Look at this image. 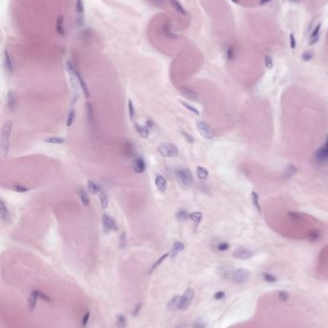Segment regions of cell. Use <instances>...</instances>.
<instances>
[{"label":"cell","mask_w":328,"mask_h":328,"mask_svg":"<svg viewBox=\"0 0 328 328\" xmlns=\"http://www.w3.org/2000/svg\"><path fill=\"white\" fill-rule=\"evenodd\" d=\"M13 122L6 121L2 127L1 131V137H0V148H1V154L4 157H7L10 150V137L12 132Z\"/></svg>","instance_id":"obj_1"},{"label":"cell","mask_w":328,"mask_h":328,"mask_svg":"<svg viewBox=\"0 0 328 328\" xmlns=\"http://www.w3.org/2000/svg\"><path fill=\"white\" fill-rule=\"evenodd\" d=\"M175 176L180 185L189 189L194 185V177L187 168H179L175 171Z\"/></svg>","instance_id":"obj_2"},{"label":"cell","mask_w":328,"mask_h":328,"mask_svg":"<svg viewBox=\"0 0 328 328\" xmlns=\"http://www.w3.org/2000/svg\"><path fill=\"white\" fill-rule=\"evenodd\" d=\"M157 151L164 157H175L179 155L177 146L173 143H162L157 147Z\"/></svg>","instance_id":"obj_3"},{"label":"cell","mask_w":328,"mask_h":328,"mask_svg":"<svg viewBox=\"0 0 328 328\" xmlns=\"http://www.w3.org/2000/svg\"><path fill=\"white\" fill-rule=\"evenodd\" d=\"M315 160L319 164L328 163V135L325 139V143L316 151Z\"/></svg>","instance_id":"obj_4"},{"label":"cell","mask_w":328,"mask_h":328,"mask_svg":"<svg viewBox=\"0 0 328 328\" xmlns=\"http://www.w3.org/2000/svg\"><path fill=\"white\" fill-rule=\"evenodd\" d=\"M195 298V290L191 288H188L185 293L180 298L179 303V310H187L191 305Z\"/></svg>","instance_id":"obj_5"},{"label":"cell","mask_w":328,"mask_h":328,"mask_svg":"<svg viewBox=\"0 0 328 328\" xmlns=\"http://www.w3.org/2000/svg\"><path fill=\"white\" fill-rule=\"evenodd\" d=\"M249 275H250V274H249V271H248L247 270L240 268V269H237V270L232 271V273H231V279L237 284H242V283H244V282H246L248 280V278H249Z\"/></svg>","instance_id":"obj_6"},{"label":"cell","mask_w":328,"mask_h":328,"mask_svg":"<svg viewBox=\"0 0 328 328\" xmlns=\"http://www.w3.org/2000/svg\"><path fill=\"white\" fill-rule=\"evenodd\" d=\"M102 229L105 234H109L113 230L117 229V223L110 214L104 213L102 215Z\"/></svg>","instance_id":"obj_7"},{"label":"cell","mask_w":328,"mask_h":328,"mask_svg":"<svg viewBox=\"0 0 328 328\" xmlns=\"http://www.w3.org/2000/svg\"><path fill=\"white\" fill-rule=\"evenodd\" d=\"M196 127H197V131L200 133V135L205 139H212L214 137V132L212 130V128L208 125L207 123L203 122V121H197L196 123Z\"/></svg>","instance_id":"obj_8"},{"label":"cell","mask_w":328,"mask_h":328,"mask_svg":"<svg viewBox=\"0 0 328 328\" xmlns=\"http://www.w3.org/2000/svg\"><path fill=\"white\" fill-rule=\"evenodd\" d=\"M253 256V252L245 247H239L233 252V257L240 260H246Z\"/></svg>","instance_id":"obj_9"},{"label":"cell","mask_w":328,"mask_h":328,"mask_svg":"<svg viewBox=\"0 0 328 328\" xmlns=\"http://www.w3.org/2000/svg\"><path fill=\"white\" fill-rule=\"evenodd\" d=\"M145 168H146V164L142 157L139 156L134 158L132 161V169L135 173H138V174L143 173L145 171Z\"/></svg>","instance_id":"obj_10"},{"label":"cell","mask_w":328,"mask_h":328,"mask_svg":"<svg viewBox=\"0 0 328 328\" xmlns=\"http://www.w3.org/2000/svg\"><path fill=\"white\" fill-rule=\"evenodd\" d=\"M3 59H4V65L5 68L9 73H13L15 70V64H14V61H13V57L11 55L10 51L6 48L4 50V55H3Z\"/></svg>","instance_id":"obj_11"},{"label":"cell","mask_w":328,"mask_h":328,"mask_svg":"<svg viewBox=\"0 0 328 328\" xmlns=\"http://www.w3.org/2000/svg\"><path fill=\"white\" fill-rule=\"evenodd\" d=\"M180 91L182 92V94L190 99V100H193V101H195L198 99V93L195 91V90L194 88H191L190 86H181L180 87Z\"/></svg>","instance_id":"obj_12"},{"label":"cell","mask_w":328,"mask_h":328,"mask_svg":"<svg viewBox=\"0 0 328 328\" xmlns=\"http://www.w3.org/2000/svg\"><path fill=\"white\" fill-rule=\"evenodd\" d=\"M155 184H156L157 189L159 190L160 192H162V193H164V192L166 190V187H167L166 179L162 175H157L156 176V178H155Z\"/></svg>","instance_id":"obj_13"},{"label":"cell","mask_w":328,"mask_h":328,"mask_svg":"<svg viewBox=\"0 0 328 328\" xmlns=\"http://www.w3.org/2000/svg\"><path fill=\"white\" fill-rule=\"evenodd\" d=\"M7 106L10 110H14L17 107V95L14 90H9L7 94Z\"/></svg>","instance_id":"obj_14"},{"label":"cell","mask_w":328,"mask_h":328,"mask_svg":"<svg viewBox=\"0 0 328 328\" xmlns=\"http://www.w3.org/2000/svg\"><path fill=\"white\" fill-rule=\"evenodd\" d=\"M184 248H185V245H184L182 242L175 241V242L173 243V245H172V247H171V252H169V255H171L172 258H174V257H176L181 252L184 251Z\"/></svg>","instance_id":"obj_15"},{"label":"cell","mask_w":328,"mask_h":328,"mask_svg":"<svg viewBox=\"0 0 328 328\" xmlns=\"http://www.w3.org/2000/svg\"><path fill=\"white\" fill-rule=\"evenodd\" d=\"M76 193L77 195L79 196V198H80L83 206H89V195L87 194V192L85 191V189L81 186H79L77 189H76Z\"/></svg>","instance_id":"obj_16"},{"label":"cell","mask_w":328,"mask_h":328,"mask_svg":"<svg viewBox=\"0 0 328 328\" xmlns=\"http://www.w3.org/2000/svg\"><path fill=\"white\" fill-rule=\"evenodd\" d=\"M77 79H78V82H79V85H80V88H81V90L83 91L85 97H86L87 99H89V95H90V94H89V87H88V85H87V84H86V82H85V80H84L83 76L80 74V72H79V71H77Z\"/></svg>","instance_id":"obj_17"},{"label":"cell","mask_w":328,"mask_h":328,"mask_svg":"<svg viewBox=\"0 0 328 328\" xmlns=\"http://www.w3.org/2000/svg\"><path fill=\"white\" fill-rule=\"evenodd\" d=\"M38 298H39L38 292H37V290H34V291L30 293L29 298H28V308H29V311H30V312H33L34 309H35L36 304H37V301H38Z\"/></svg>","instance_id":"obj_18"},{"label":"cell","mask_w":328,"mask_h":328,"mask_svg":"<svg viewBox=\"0 0 328 328\" xmlns=\"http://www.w3.org/2000/svg\"><path fill=\"white\" fill-rule=\"evenodd\" d=\"M321 29V23H319L318 25L316 26V28L313 30V32L311 34V37H310V39H309V44L310 45H314V44H316V42L319 41Z\"/></svg>","instance_id":"obj_19"},{"label":"cell","mask_w":328,"mask_h":328,"mask_svg":"<svg viewBox=\"0 0 328 328\" xmlns=\"http://www.w3.org/2000/svg\"><path fill=\"white\" fill-rule=\"evenodd\" d=\"M99 201H100V206L102 209H106L109 206V197L107 192L102 188L99 192Z\"/></svg>","instance_id":"obj_20"},{"label":"cell","mask_w":328,"mask_h":328,"mask_svg":"<svg viewBox=\"0 0 328 328\" xmlns=\"http://www.w3.org/2000/svg\"><path fill=\"white\" fill-rule=\"evenodd\" d=\"M0 216H1V219L3 222H7L10 218L9 209L3 200L0 201Z\"/></svg>","instance_id":"obj_21"},{"label":"cell","mask_w":328,"mask_h":328,"mask_svg":"<svg viewBox=\"0 0 328 328\" xmlns=\"http://www.w3.org/2000/svg\"><path fill=\"white\" fill-rule=\"evenodd\" d=\"M169 4H171V6L173 8L174 11H176L177 14L181 16H186V10L178 0H169Z\"/></svg>","instance_id":"obj_22"},{"label":"cell","mask_w":328,"mask_h":328,"mask_svg":"<svg viewBox=\"0 0 328 328\" xmlns=\"http://www.w3.org/2000/svg\"><path fill=\"white\" fill-rule=\"evenodd\" d=\"M135 130L139 133V135L142 138H147L149 135V129L146 126H142V125H139V124H136L135 125Z\"/></svg>","instance_id":"obj_23"},{"label":"cell","mask_w":328,"mask_h":328,"mask_svg":"<svg viewBox=\"0 0 328 328\" xmlns=\"http://www.w3.org/2000/svg\"><path fill=\"white\" fill-rule=\"evenodd\" d=\"M180 298L181 296H174L167 303V309L169 311H175L176 309H179V303H180Z\"/></svg>","instance_id":"obj_24"},{"label":"cell","mask_w":328,"mask_h":328,"mask_svg":"<svg viewBox=\"0 0 328 328\" xmlns=\"http://www.w3.org/2000/svg\"><path fill=\"white\" fill-rule=\"evenodd\" d=\"M87 187H88V190L89 191V193L92 194H97L102 189V187H100L96 182H93V180H88Z\"/></svg>","instance_id":"obj_25"},{"label":"cell","mask_w":328,"mask_h":328,"mask_svg":"<svg viewBox=\"0 0 328 328\" xmlns=\"http://www.w3.org/2000/svg\"><path fill=\"white\" fill-rule=\"evenodd\" d=\"M56 30H57L58 34L64 36L65 32V20H64V16H59L57 18V22H56Z\"/></svg>","instance_id":"obj_26"},{"label":"cell","mask_w":328,"mask_h":328,"mask_svg":"<svg viewBox=\"0 0 328 328\" xmlns=\"http://www.w3.org/2000/svg\"><path fill=\"white\" fill-rule=\"evenodd\" d=\"M175 217L179 222H186L188 219H190V214L186 209H179L175 214Z\"/></svg>","instance_id":"obj_27"},{"label":"cell","mask_w":328,"mask_h":328,"mask_svg":"<svg viewBox=\"0 0 328 328\" xmlns=\"http://www.w3.org/2000/svg\"><path fill=\"white\" fill-rule=\"evenodd\" d=\"M202 218H203V214L199 211H195L190 214V220H191L195 223V227H197L199 224V223L202 221Z\"/></svg>","instance_id":"obj_28"},{"label":"cell","mask_w":328,"mask_h":328,"mask_svg":"<svg viewBox=\"0 0 328 328\" xmlns=\"http://www.w3.org/2000/svg\"><path fill=\"white\" fill-rule=\"evenodd\" d=\"M297 168L295 167L293 165H290V166L287 167L286 171L284 172L283 178H284L285 179H289V178H291L292 177L295 176V175L297 174Z\"/></svg>","instance_id":"obj_29"},{"label":"cell","mask_w":328,"mask_h":328,"mask_svg":"<svg viewBox=\"0 0 328 328\" xmlns=\"http://www.w3.org/2000/svg\"><path fill=\"white\" fill-rule=\"evenodd\" d=\"M116 324L118 328H126L127 322H126V318L123 314H118L116 316Z\"/></svg>","instance_id":"obj_30"},{"label":"cell","mask_w":328,"mask_h":328,"mask_svg":"<svg viewBox=\"0 0 328 328\" xmlns=\"http://www.w3.org/2000/svg\"><path fill=\"white\" fill-rule=\"evenodd\" d=\"M196 175H197L199 179H206L208 178V176H209V172H208V170L206 168L198 166L197 169H196Z\"/></svg>","instance_id":"obj_31"},{"label":"cell","mask_w":328,"mask_h":328,"mask_svg":"<svg viewBox=\"0 0 328 328\" xmlns=\"http://www.w3.org/2000/svg\"><path fill=\"white\" fill-rule=\"evenodd\" d=\"M169 255V252H166V253H165V254H163L161 257H159V258H158V260H157V261L152 265V267H151V269H150V270H149V274H151L152 273V271L153 270H155L158 267H159L164 261H165V260L167 258V256Z\"/></svg>","instance_id":"obj_32"},{"label":"cell","mask_w":328,"mask_h":328,"mask_svg":"<svg viewBox=\"0 0 328 328\" xmlns=\"http://www.w3.org/2000/svg\"><path fill=\"white\" fill-rule=\"evenodd\" d=\"M75 109H70L69 113H67V117H66V126L67 127H71V125L74 122V118H75Z\"/></svg>","instance_id":"obj_33"},{"label":"cell","mask_w":328,"mask_h":328,"mask_svg":"<svg viewBox=\"0 0 328 328\" xmlns=\"http://www.w3.org/2000/svg\"><path fill=\"white\" fill-rule=\"evenodd\" d=\"M251 200H252V202H253L254 206L256 207V209H257L259 212H261L262 208H261V206H260V203H259V196H258V194L256 193L255 191H252V193H251Z\"/></svg>","instance_id":"obj_34"},{"label":"cell","mask_w":328,"mask_h":328,"mask_svg":"<svg viewBox=\"0 0 328 328\" xmlns=\"http://www.w3.org/2000/svg\"><path fill=\"white\" fill-rule=\"evenodd\" d=\"M44 141L49 144H64L65 142V139L62 137H48L45 138Z\"/></svg>","instance_id":"obj_35"},{"label":"cell","mask_w":328,"mask_h":328,"mask_svg":"<svg viewBox=\"0 0 328 328\" xmlns=\"http://www.w3.org/2000/svg\"><path fill=\"white\" fill-rule=\"evenodd\" d=\"M263 279L268 282V283H274V282L277 281V277L273 275V274H269V273H265L263 274Z\"/></svg>","instance_id":"obj_36"},{"label":"cell","mask_w":328,"mask_h":328,"mask_svg":"<svg viewBox=\"0 0 328 328\" xmlns=\"http://www.w3.org/2000/svg\"><path fill=\"white\" fill-rule=\"evenodd\" d=\"M320 237H321V233L318 230H312L308 235V238L311 242H316V240L320 239Z\"/></svg>","instance_id":"obj_37"},{"label":"cell","mask_w":328,"mask_h":328,"mask_svg":"<svg viewBox=\"0 0 328 328\" xmlns=\"http://www.w3.org/2000/svg\"><path fill=\"white\" fill-rule=\"evenodd\" d=\"M75 10L79 16H81L84 13V3L82 0H76V5H75Z\"/></svg>","instance_id":"obj_38"},{"label":"cell","mask_w":328,"mask_h":328,"mask_svg":"<svg viewBox=\"0 0 328 328\" xmlns=\"http://www.w3.org/2000/svg\"><path fill=\"white\" fill-rule=\"evenodd\" d=\"M128 114H129V118L131 120L134 119L135 117V107H134V104L132 100H128Z\"/></svg>","instance_id":"obj_39"},{"label":"cell","mask_w":328,"mask_h":328,"mask_svg":"<svg viewBox=\"0 0 328 328\" xmlns=\"http://www.w3.org/2000/svg\"><path fill=\"white\" fill-rule=\"evenodd\" d=\"M127 246V238H126V233L125 232H122L121 235H120V238H119V247L121 250H124V248L126 247Z\"/></svg>","instance_id":"obj_40"},{"label":"cell","mask_w":328,"mask_h":328,"mask_svg":"<svg viewBox=\"0 0 328 328\" xmlns=\"http://www.w3.org/2000/svg\"><path fill=\"white\" fill-rule=\"evenodd\" d=\"M226 58L228 61H233L235 59V50L232 46H229L226 50Z\"/></svg>","instance_id":"obj_41"},{"label":"cell","mask_w":328,"mask_h":328,"mask_svg":"<svg viewBox=\"0 0 328 328\" xmlns=\"http://www.w3.org/2000/svg\"><path fill=\"white\" fill-rule=\"evenodd\" d=\"M180 103L182 104L186 109H188L190 111L193 112V113H195V114H196V115H199V111H198V109H197L196 108H195V107H193V106H191V105L185 103V102H183V101H180Z\"/></svg>","instance_id":"obj_42"},{"label":"cell","mask_w":328,"mask_h":328,"mask_svg":"<svg viewBox=\"0 0 328 328\" xmlns=\"http://www.w3.org/2000/svg\"><path fill=\"white\" fill-rule=\"evenodd\" d=\"M229 247H230V245L227 242H220L217 246L218 251H219V252H225V251L229 250Z\"/></svg>","instance_id":"obj_43"},{"label":"cell","mask_w":328,"mask_h":328,"mask_svg":"<svg viewBox=\"0 0 328 328\" xmlns=\"http://www.w3.org/2000/svg\"><path fill=\"white\" fill-rule=\"evenodd\" d=\"M278 299L281 302H285L289 299V295L286 291H280L278 293Z\"/></svg>","instance_id":"obj_44"},{"label":"cell","mask_w":328,"mask_h":328,"mask_svg":"<svg viewBox=\"0 0 328 328\" xmlns=\"http://www.w3.org/2000/svg\"><path fill=\"white\" fill-rule=\"evenodd\" d=\"M264 62H265L266 67H267V68H268V69H271L273 67V59H271L270 56H266L265 60H264Z\"/></svg>","instance_id":"obj_45"},{"label":"cell","mask_w":328,"mask_h":328,"mask_svg":"<svg viewBox=\"0 0 328 328\" xmlns=\"http://www.w3.org/2000/svg\"><path fill=\"white\" fill-rule=\"evenodd\" d=\"M86 108H87L88 118H89V120H92L93 117H94V111H93V106H92V104H90L89 102H88L87 105H86Z\"/></svg>","instance_id":"obj_46"},{"label":"cell","mask_w":328,"mask_h":328,"mask_svg":"<svg viewBox=\"0 0 328 328\" xmlns=\"http://www.w3.org/2000/svg\"><path fill=\"white\" fill-rule=\"evenodd\" d=\"M193 328H206V323L201 320H196L193 323Z\"/></svg>","instance_id":"obj_47"},{"label":"cell","mask_w":328,"mask_h":328,"mask_svg":"<svg viewBox=\"0 0 328 328\" xmlns=\"http://www.w3.org/2000/svg\"><path fill=\"white\" fill-rule=\"evenodd\" d=\"M313 59V52H310V51H307V52H304L302 54V60L304 62H309Z\"/></svg>","instance_id":"obj_48"},{"label":"cell","mask_w":328,"mask_h":328,"mask_svg":"<svg viewBox=\"0 0 328 328\" xmlns=\"http://www.w3.org/2000/svg\"><path fill=\"white\" fill-rule=\"evenodd\" d=\"M181 133H182V135H183V136L186 138V140H187L189 143L193 144V143L195 142V138H194L193 136H191V135L190 133H188V132H182Z\"/></svg>","instance_id":"obj_49"},{"label":"cell","mask_w":328,"mask_h":328,"mask_svg":"<svg viewBox=\"0 0 328 328\" xmlns=\"http://www.w3.org/2000/svg\"><path fill=\"white\" fill-rule=\"evenodd\" d=\"M37 292H38L39 298H41V299H42V300H44V301L51 302V299H50V298H49L48 296H46V295H45V293H43L41 291H38V290H37Z\"/></svg>","instance_id":"obj_50"},{"label":"cell","mask_w":328,"mask_h":328,"mask_svg":"<svg viewBox=\"0 0 328 328\" xmlns=\"http://www.w3.org/2000/svg\"><path fill=\"white\" fill-rule=\"evenodd\" d=\"M15 190L17 192H18V193H25V192H27L29 190V188L26 186H23V185H16Z\"/></svg>","instance_id":"obj_51"},{"label":"cell","mask_w":328,"mask_h":328,"mask_svg":"<svg viewBox=\"0 0 328 328\" xmlns=\"http://www.w3.org/2000/svg\"><path fill=\"white\" fill-rule=\"evenodd\" d=\"M214 298H215V299H217V300L223 299L225 298V293L223 291H219V292H217L216 293H215Z\"/></svg>","instance_id":"obj_52"},{"label":"cell","mask_w":328,"mask_h":328,"mask_svg":"<svg viewBox=\"0 0 328 328\" xmlns=\"http://www.w3.org/2000/svg\"><path fill=\"white\" fill-rule=\"evenodd\" d=\"M290 44H291L292 49H295L297 47V40H296V38H295V35H293V34H291L290 35Z\"/></svg>","instance_id":"obj_53"},{"label":"cell","mask_w":328,"mask_h":328,"mask_svg":"<svg viewBox=\"0 0 328 328\" xmlns=\"http://www.w3.org/2000/svg\"><path fill=\"white\" fill-rule=\"evenodd\" d=\"M89 320V312H86L85 315L83 316V320H82V325L83 327H86V325L88 324V321Z\"/></svg>","instance_id":"obj_54"},{"label":"cell","mask_w":328,"mask_h":328,"mask_svg":"<svg viewBox=\"0 0 328 328\" xmlns=\"http://www.w3.org/2000/svg\"><path fill=\"white\" fill-rule=\"evenodd\" d=\"M142 307V303H139V304L136 305V306H135V309L133 310V313H132L134 316H138V315H139V313H140V311H141Z\"/></svg>","instance_id":"obj_55"},{"label":"cell","mask_w":328,"mask_h":328,"mask_svg":"<svg viewBox=\"0 0 328 328\" xmlns=\"http://www.w3.org/2000/svg\"><path fill=\"white\" fill-rule=\"evenodd\" d=\"M154 125H155V124H154V122H153L151 119L146 120V122H145V126L147 127L149 130H150V129H153V128H154Z\"/></svg>","instance_id":"obj_56"},{"label":"cell","mask_w":328,"mask_h":328,"mask_svg":"<svg viewBox=\"0 0 328 328\" xmlns=\"http://www.w3.org/2000/svg\"><path fill=\"white\" fill-rule=\"evenodd\" d=\"M289 216L293 219V220H297L299 219V213H297V212H290L289 213Z\"/></svg>","instance_id":"obj_57"},{"label":"cell","mask_w":328,"mask_h":328,"mask_svg":"<svg viewBox=\"0 0 328 328\" xmlns=\"http://www.w3.org/2000/svg\"><path fill=\"white\" fill-rule=\"evenodd\" d=\"M165 1H166V0H153V2H154L156 5H159V6L164 5Z\"/></svg>","instance_id":"obj_58"},{"label":"cell","mask_w":328,"mask_h":328,"mask_svg":"<svg viewBox=\"0 0 328 328\" xmlns=\"http://www.w3.org/2000/svg\"><path fill=\"white\" fill-rule=\"evenodd\" d=\"M270 1H273V0H261V1H260V5H266Z\"/></svg>","instance_id":"obj_59"},{"label":"cell","mask_w":328,"mask_h":328,"mask_svg":"<svg viewBox=\"0 0 328 328\" xmlns=\"http://www.w3.org/2000/svg\"><path fill=\"white\" fill-rule=\"evenodd\" d=\"M176 328H188V326H187V324H180Z\"/></svg>","instance_id":"obj_60"},{"label":"cell","mask_w":328,"mask_h":328,"mask_svg":"<svg viewBox=\"0 0 328 328\" xmlns=\"http://www.w3.org/2000/svg\"><path fill=\"white\" fill-rule=\"evenodd\" d=\"M231 1H233L235 3H239V0H231Z\"/></svg>","instance_id":"obj_61"}]
</instances>
